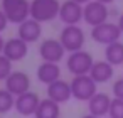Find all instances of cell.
<instances>
[{
    "label": "cell",
    "mask_w": 123,
    "mask_h": 118,
    "mask_svg": "<svg viewBox=\"0 0 123 118\" xmlns=\"http://www.w3.org/2000/svg\"><path fill=\"white\" fill-rule=\"evenodd\" d=\"M59 0H31V19L46 24L59 17Z\"/></svg>",
    "instance_id": "cell-1"
},
{
    "label": "cell",
    "mask_w": 123,
    "mask_h": 118,
    "mask_svg": "<svg viewBox=\"0 0 123 118\" xmlns=\"http://www.w3.org/2000/svg\"><path fill=\"white\" fill-rule=\"evenodd\" d=\"M4 14L9 19V24H22L31 17V2L29 0H2Z\"/></svg>",
    "instance_id": "cell-2"
},
{
    "label": "cell",
    "mask_w": 123,
    "mask_h": 118,
    "mask_svg": "<svg viewBox=\"0 0 123 118\" xmlns=\"http://www.w3.org/2000/svg\"><path fill=\"white\" fill-rule=\"evenodd\" d=\"M71 83V93L73 98L78 101H89L96 93H98V84L93 81V78L89 74L84 76H73Z\"/></svg>",
    "instance_id": "cell-3"
},
{
    "label": "cell",
    "mask_w": 123,
    "mask_h": 118,
    "mask_svg": "<svg viewBox=\"0 0 123 118\" xmlns=\"http://www.w3.org/2000/svg\"><path fill=\"white\" fill-rule=\"evenodd\" d=\"M59 41L66 49V52H76L84 47L86 36L79 25H64L59 34Z\"/></svg>",
    "instance_id": "cell-4"
},
{
    "label": "cell",
    "mask_w": 123,
    "mask_h": 118,
    "mask_svg": "<svg viewBox=\"0 0 123 118\" xmlns=\"http://www.w3.org/2000/svg\"><path fill=\"white\" fill-rule=\"evenodd\" d=\"M93 62H94L93 56L88 51L81 49L76 52H69V56L66 59V68L73 76H84V74H89Z\"/></svg>",
    "instance_id": "cell-5"
},
{
    "label": "cell",
    "mask_w": 123,
    "mask_h": 118,
    "mask_svg": "<svg viewBox=\"0 0 123 118\" xmlns=\"http://www.w3.org/2000/svg\"><path fill=\"white\" fill-rule=\"evenodd\" d=\"M121 37V31L118 27V24L115 22H105L101 25H96V27H91V39L96 42V44H101V46H110L113 42H118Z\"/></svg>",
    "instance_id": "cell-6"
},
{
    "label": "cell",
    "mask_w": 123,
    "mask_h": 118,
    "mask_svg": "<svg viewBox=\"0 0 123 118\" xmlns=\"http://www.w3.org/2000/svg\"><path fill=\"white\" fill-rule=\"evenodd\" d=\"M108 17H110L108 5H105L101 2L91 0L86 5H83V20L91 27H96V25L108 22Z\"/></svg>",
    "instance_id": "cell-7"
},
{
    "label": "cell",
    "mask_w": 123,
    "mask_h": 118,
    "mask_svg": "<svg viewBox=\"0 0 123 118\" xmlns=\"http://www.w3.org/2000/svg\"><path fill=\"white\" fill-rule=\"evenodd\" d=\"M39 56L46 62L59 64V61H62L66 56V49L62 47L59 39H46L39 46Z\"/></svg>",
    "instance_id": "cell-8"
},
{
    "label": "cell",
    "mask_w": 123,
    "mask_h": 118,
    "mask_svg": "<svg viewBox=\"0 0 123 118\" xmlns=\"http://www.w3.org/2000/svg\"><path fill=\"white\" fill-rule=\"evenodd\" d=\"M64 25H79L83 20V5L73 2V0H66L61 2L59 9V17H57Z\"/></svg>",
    "instance_id": "cell-9"
},
{
    "label": "cell",
    "mask_w": 123,
    "mask_h": 118,
    "mask_svg": "<svg viewBox=\"0 0 123 118\" xmlns=\"http://www.w3.org/2000/svg\"><path fill=\"white\" fill-rule=\"evenodd\" d=\"M4 83H5V89L10 91L14 96H19V94L31 91V78L24 71H12V74Z\"/></svg>",
    "instance_id": "cell-10"
},
{
    "label": "cell",
    "mask_w": 123,
    "mask_h": 118,
    "mask_svg": "<svg viewBox=\"0 0 123 118\" xmlns=\"http://www.w3.org/2000/svg\"><path fill=\"white\" fill-rule=\"evenodd\" d=\"M39 103H41V99H39L37 93L27 91L24 94L15 96V106H14V110L19 115H22V116H34Z\"/></svg>",
    "instance_id": "cell-11"
},
{
    "label": "cell",
    "mask_w": 123,
    "mask_h": 118,
    "mask_svg": "<svg viewBox=\"0 0 123 118\" xmlns=\"http://www.w3.org/2000/svg\"><path fill=\"white\" fill-rule=\"evenodd\" d=\"M29 52V44L24 42L20 37H10L5 41V46H4V56L7 59H10L12 62H17V61H22Z\"/></svg>",
    "instance_id": "cell-12"
},
{
    "label": "cell",
    "mask_w": 123,
    "mask_h": 118,
    "mask_svg": "<svg viewBox=\"0 0 123 118\" xmlns=\"http://www.w3.org/2000/svg\"><path fill=\"white\" fill-rule=\"evenodd\" d=\"M42 36V24L34 20V19H27L24 20L22 24H19V29H17V37H20L24 42L27 44H32V42H37Z\"/></svg>",
    "instance_id": "cell-13"
},
{
    "label": "cell",
    "mask_w": 123,
    "mask_h": 118,
    "mask_svg": "<svg viewBox=\"0 0 123 118\" xmlns=\"http://www.w3.org/2000/svg\"><path fill=\"white\" fill-rule=\"evenodd\" d=\"M46 94L49 99L62 105V103H68L71 98H73V93H71V83L64 81V79H57L54 83H51L46 89Z\"/></svg>",
    "instance_id": "cell-14"
},
{
    "label": "cell",
    "mask_w": 123,
    "mask_h": 118,
    "mask_svg": "<svg viewBox=\"0 0 123 118\" xmlns=\"http://www.w3.org/2000/svg\"><path fill=\"white\" fill-rule=\"evenodd\" d=\"M111 96L106 94V93H101L98 91L89 101H88V113L98 116V118H103L108 115L110 111V106H111Z\"/></svg>",
    "instance_id": "cell-15"
},
{
    "label": "cell",
    "mask_w": 123,
    "mask_h": 118,
    "mask_svg": "<svg viewBox=\"0 0 123 118\" xmlns=\"http://www.w3.org/2000/svg\"><path fill=\"white\" fill-rule=\"evenodd\" d=\"M36 76H37L39 83L49 86L51 83L61 79V68L56 62H46V61H42L37 66V69H36Z\"/></svg>",
    "instance_id": "cell-16"
},
{
    "label": "cell",
    "mask_w": 123,
    "mask_h": 118,
    "mask_svg": "<svg viewBox=\"0 0 123 118\" xmlns=\"http://www.w3.org/2000/svg\"><path fill=\"white\" fill-rule=\"evenodd\" d=\"M89 76L93 78V81L96 84H103V83H108L113 79L115 76V66H111L108 61H94L93 62V68L89 71Z\"/></svg>",
    "instance_id": "cell-17"
},
{
    "label": "cell",
    "mask_w": 123,
    "mask_h": 118,
    "mask_svg": "<svg viewBox=\"0 0 123 118\" xmlns=\"http://www.w3.org/2000/svg\"><path fill=\"white\" fill-rule=\"evenodd\" d=\"M59 116H61V105L49 98L41 99V103L34 113V118H59Z\"/></svg>",
    "instance_id": "cell-18"
},
{
    "label": "cell",
    "mask_w": 123,
    "mask_h": 118,
    "mask_svg": "<svg viewBox=\"0 0 123 118\" xmlns=\"http://www.w3.org/2000/svg\"><path fill=\"white\" fill-rule=\"evenodd\" d=\"M105 61H108L111 66H121L123 64V42H113L105 47Z\"/></svg>",
    "instance_id": "cell-19"
},
{
    "label": "cell",
    "mask_w": 123,
    "mask_h": 118,
    "mask_svg": "<svg viewBox=\"0 0 123 118\" xmlns=\"http://www.w3.org/2000/svg\"><path fill=\"white\" fill-rule=\"evenodd\" d=\"M14 106H15V96L5 88H0V115L9 113Z\"/></svg>",
    "instance_id": "cell-20"
},
{
    "label": "cell",
    "mask_w": 123,
    "mask_h": 118,
    "mask_svg": "<svg viewBox=\"0 0 123 118\" xmlns=\"http://www.w3.org/2000/svg\"><path fill=\"white\" fill-rule=\"evenodd\" d=\"M12 74V61L0 54V81H5Z\"/></svg>",
    "instance_id": "cell-21"
},
{
    "label": "cell",
    "mask_w": 123,
    "mask_h": 118,
    "mask_svg": "<svg viewBox=\"0 0 123 118\" xmlns=\"http://www.w3.org/2000/svg\"><path fill=\"white\" fill-rule=\"evenodd\" d=\"M108 118H123V99H118V98L111 99Z\"/></svg>",
    "instance_id": "cell-22"
},
{
    "label": "cell",
    "mask_w": 123,
    "mask_h": 118,
    "mask_svg": "<svg viewBox=\"0 0 123 118\" xmlns=\"http://www.w3.org/2000/svg\"><path fill=\"white\" fill-rule=\"evenodd\" d=\"M111 93H113V98H118V99H123V78H118L113 86H111Z\"/></svg>",
    "instance_id": "cell-23"
},
{
    "label": "cell",
    "mask_w": 123,
    "mask_h": 118,
    "mask_svg": "<svg viewBox=\"0 0 123 118\" xmlns=\"http://www.w3.org/2000/svg\"><path fill=\"white\" fill-rule=\"evenodd\" d=\"M7 25H9V19H7V15L4 14V10L0 9V34L7 29Z\"/></svg>",
    "instance_id": "cell-24"
},
{
    "label": "cell",
    "mask_w": 123,
    "mask_h": 118,
    "mask_svg": "<svg viewBox=\"0 0 123 118\" xmlns=\"http://www.w3.org/2000/svg\"><path fill=\"white\" fill-rule=\"evenodd\" d=\"M116 24H118V27H120V31H121V34H123V14L118 17V22H116Z\"/></svg>",
    "instance_id": "cell-25"
},
{
    "label": "cell",
    "mask_w": 123,
    "mask_h": 118,
    "mask_svg": "<svg viewBox=\"0 0 123 118\" xmlns=\"http://www.w3.org/2000/svg\"><path fill=\"white\" fill-rule=\"evenodd\" d=\"M4 46H5V39L2 37V34H0V54L4 52Z\"/></svg>",
    "instance_id": "cell-26"
},
{
    "label": "cell",
    "mask_w": 123,
    "mask_h": 118,
    "mask_svg": "<svg viewBox=\"0 0 123 118\" xmlns=\"http://www.w3.org/2000/svg\"><path fill=\"white\" fill-rule=\"evenodd\" d=\"M73 2H76V4H79V5H86L88 2H91V0H73Z\"/></svg>",
    "instance_id": "cell-27"
},
{
    "label": "cell",
    "mask_w": 123,
    "mask_h": 118,
    "mask_svg": "<svg viewBox=\"0 0 123 118\" xmlns=\"http://www.w3.org/2000/svg\"><path fill=\"white\" fill-rule=\"evenodd\" d=\"M96 2H101V4H105V5H110V4L115 2V0H96Z\"/></svg>",
    "instance_id": "cell-28"
},
{
    "label": "cell",
    "mask_w": 123,
    "mask_h": 118,
    "mask_svg": "<svg viewBox=\"0 0 123 118\" xmlns=\"http://www.w3.org/2000/svg\"><path fill=\"white\" fill-rule=\"evenodd\" d=\"M81 118H98V116H94V115H91V113H88V115H84V116H81Z\"/></svg>",
    "instance_id": "cell-29"
}]
</instances>
